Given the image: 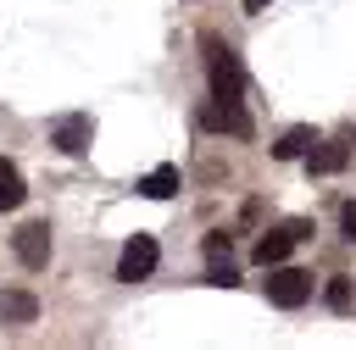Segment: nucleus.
<instances>
[{"label": "nucleus", "mask_w": 356, "mask_h": 350, "mask_svg": "<svg viewBox=\"0 0 356 350\" xmlns=\"http://www.w3.org/2000/svg\"><path fill=\"white\" fill-rule=\"evenodd\" d=\"M200 50H206V78H211V94H217V100H239V94H245V67H239V56H234L217 33H200Z\"/></svg>", "instance_id": "1"}, {"label": "nucleus", "mask_w": 356, "mask_h": 350, "mask_svg": "<svg viewBox=\"0 0 356 350\" xmlns=\"http://www.w3.org/2000/svg\"><path fill=\"white\" fill-rule=\"evenodd\" d=\"M267 300L273 306H284V311H295V306H306L312 300V272H300V267H273L267 272Z\"/></svg>", "instance_id": "2"}, {"label": "nucleus", "mask_w": 356, "mask_h": 350, "mask_svg": "<svg viewBox=\"0 0 356 350\" xmlns=\"http://www.w3.org/2000/svg\"><path fill=\"white\" fill-rule=\"evenodd\" d=\"M200 128L206 133H228V139H250L256 128H250V111L239 106V100H217L211 94V106L200 111Z\"/></svg>", "instance_id": "3"}, {"label": "nucleus", "mask_w": 356, "mask_h": 350, "mask_svg": "<svg viewBox=\"0 0 356 350\" xmlns=\"http://www.w3.org/2000/svg\"><path fill=\"white\" fill-rule=\"evenodd\" d=\"M156 272V239L150 233H134L128 244H122V256H117V278L122 283H139V278H150Z\"/></svg>", "instance_id": "4"}, {"label": "nucleus", "mask_w": 356, "mask_h": 350, "mask_svg": "<svg viewBox=\"0 0 356 350\" xmlns=\"http://www.w3.org/2000/svg\"><path fill=\"white\" fill-rule=\"evenodd\" d=\"M89 139H95V122H89V111H72V117H61V122H56V133H50V144H56L61 156H83V150H89Z\"/></svg>", "instance_id": "5"}, {"label": "nucleus", "mask_w": 356, "mask_h": 350, "mask_svg": "<svg viewBox=\"0 0 356 350\" xmlns=\"http://www.w3.org/2000/svg\"><path fill=\"white\" fill-rule=\"evenodd\" d=\"M11 244H17V261L33 267V272L50 261V228H44V222H22V228L11 233Z\"/></svg>", "instance_id": "6"}, {"label": "nucleus", "mask_w": 356, "mask_h": 350, "mask_svg": "<svg viewBox=\"0 0 356 350\" xmlns=\"http://www.w3.org/2000/svg\"><path fill=\"white\" fill-rule=\"evenodd\" d=\"M306 233H312L306 222H289V228H273V233H261V239H256V261H261V267H278V261H284V256H289V250H295Z\"/></svg>", "instance_id": "7"}, {"label": "nucleus", "mask_w": 356, "mask_h": 350, "mask_svg": "<svg viewBox=\"0 0 356 350\" xmlns=\"http://www.w3.org/2000/svg\"><path fill=\"white\" fill-rule=\"evenodd\" d=\"M345 161H350V144L345 139H317L306 150V172L312 178H334V172H345Z\"/></svg>", "instance_id": "8"}, {"label": "nucleus", "mask_w": 356, "mask_h": 350, "mask_svg": "<svg viewBox=\"0 0 356 350\" xmlns=\"http://www.w3.org/2000/svg\"><path fill=\"white\" fill-rule=\"evenodd\" d=\"M39 317V300L28 294V289H0V322L6 328H22V322H33Z\"/></svg>", "instance_id": "9"}, {"label": "nucleus", "mask_w": 356, "mask_h": 350, "mask_svg": "<svg viewBox=\"0 0 356 350\" xmlns=\"http://www.w3.org/2000/svg\"><path fill=\"white\" fill-rule=\"evenodd\" d=\"M139 194H145V200H172V194H178V167H150V172L139 178Z\"/></svg>", "instance_id": "10"}, {"label": "nucleus", "mask_w": 356, "mask_h": 350, "mask_svg": "<svg viewBox=\"0 0 356 350\" xmlns=\"http://www.w3.org/2000/svg\"><path fill=\"white\" fill-rule=\"evenodd\" d=\"M22 200H28V189H22V172H17V167L0 156V211H17Z\"/></svg>", "instance_id": "11"}, {"label": "nucleus", "mask_w": 356, "mask_h": 350, "mask_svg": "<svg viewBox=\"0 0 356 350\" xmlns=\"http://www.w3.org/2000/svg\"><path fill=\"white\" fill-rule=\"evenodd\" d=\"M312 144H317V133H312V128H289V133L273 144V156H278V161H300Z\"/></svg>", "instance_id": "12"}, {"label": "nucleus", "mask_w": 356, "mask_h": 350, "mask_svg": "<svg viewBox=\"0 0 356 350\" xmlns=\"http://www.w3.org/2000/svg\"><path fill=\"white\" fill-rule=\"evenodd\" d=\"M323 306H328V311H350V306H356L350 278H328V283H323Z\"/></svg>", "instance_id": "13"}, {"label": "nucleus", "mask_w": 356, "mask_h": 350, "mask_svg": "<svg viewBox=\"0 0 356 350\" xmlns=\"http://www.w3.org/2000/svg\"><path fill=\"white\" fill-rule=\"evenodd\" d=\"M206 283H222V289H234V283H239L234 261H228V256H211V272H206Z\"/></svg>", "instance_id": "14"}, {"label": "nucleus", "mask_w": 356, "mask_h": 350, "mask_svg": "<svg viewBox=\"0 0 356 350\" xmlns=\"http://www.w3.org/2000/svg\"><path fill=\"white\" fill-rule=\"evenodd\" d=\"M339 228H345V239H350V244H356V200H350V206H345V211H339Z\"/></svg>", "instance_id": "15"}, {"label": "nucleus", "mask_w": 356, "mask_h": 350, "mask_svg": "<svg viewBox=\"0 0 356 350\" xmlns=\"http://www.w3.org/2000/svg\"><path fill=\"white\" fill-rule=\"evenodd\" d=\"M206 256H228V233H206Z\"/></svg>", "instance_id": "16"}, {"label": "nucleus", "mask_w": 356, "mask_h": 350, "mask_svg": "<svg viewBox=\"0 0 356 350\" xmlns=\"http://www.w3.org/2000/svg\"><path fill=\"white\" fill-rule=\"evenodd\" d=\"M267 6H273V0H245V11H267Z\"/></svg>", "instance_id": "17"}]
</instances>
